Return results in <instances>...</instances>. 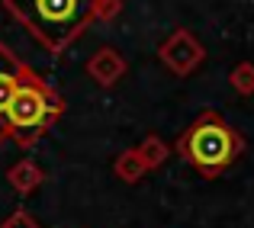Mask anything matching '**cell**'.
Segmentation results:
<instances>
[{
  "label": "cell",
  "instance_id": "1",
  "mask_svg": "<svg viewBox=\"0 0 254 228\" xmlns=\"http://www.w3.org/2000/svg\"><path fill=\"white\" fill-rule=\"evenodd\" d=\"M6 13L52 55H64L97 19H113L119 0H3Z\"/></svg>",
  "mask_w": 254,
  "mask_h": 228
},
{
  "label": "cell",
  "instance_id": "2",
  "mask_svg": "<svg viewBox=\"0 0 254 228\" xmlns=\"http://www.w3.org/2000/svg\"><path fill=\"white\" fill-rule=\"evenodd\" d=\"M174 148H177V154L187 164L196 167L206 180H216L242 158L245 138L225 122L222 113L206 110L177 135Z\"/></svg>",
  "mask_w": 254,
  "mask_h": 228
},
{
  "label": "cell",
  "instance_id": "3",
  "mask_svg": "<svg viewBox=\"0 0 254 228\" xmlns=\"http://www.w3.org/2000/svg\"><path fill=\"white\" fill-rule=\"evenodd\" d=\"M62 113H64L62 93L42 74H36L29 68L16 97H13L10 110H6V138H13L19 148H32L62 119Z\"/></svg>",
  "mask_w": 254,
  "mask_h": 228
},
{
  "label": "cell",
  "instance_id": "4",
  "mask_svg": "<svg viewBox=\"0 0 254 228\" xmlns=\"http://www.w3.org/2000/svg\"><path fill=\"white\" fill-rule=\"evenodd\" d=\"M158 58H161V61L168 64V68H171L177 77H190L193 71L203 64L206 52H203V45L193 39V32L174 29L171 36L161 42V49H158Z\"/></svg>",
  "mask_w": 254,
  "mask_h": 228
},
{
  "label": "cell",
  "instance_id": "5",
  "mask_svg": "<svg viewBox=\"0 0 254 228\" xmlns=\"http://www.w3.org/2000/svg\"><path fill=\"white\" fill-rule=\"evenodd\" d=\"M26 71H29V64L19 61L6 45H0V142L6 138V110H10L13 97H16Z\"/></svg>",
  "mask_w": 254,
  "mask_h": 228
},
{
  "label": "cell",
  "instance_id": "6",
  "mask_svg": "<svg viewBox=\"0 0 254 228\" xmlns=\"http://www.w3.org/2000/svg\"><path fill=\"white\" fill-rule=\"evenodd\" d=\"M87 74H90L93 80H97L100 87H113L119 77L126 74V58L119 55L116 49H100L90 55V61H87Z\"/></svg>",
  "mask_w": 254,
  "mask_h": 228
},
{
  "label": "cell",
  "instance_id": "7",
  "mask_svg": "<svg viewBox=\"0 0 254 228\" xmlns=\"http://www.w3.org/2000/svg\"><path fill=\"white\" fill-rule=\"evenodd\" d=\"M6 180H10V186H13L16 193L29 196V193H36L39 186H42L45 173H42V167H39L36 161H19V164H13V167H10Z\"/></svg>",
  "mask_w": 254,
  "mask_h": 228
},
{
  "label": "cell",
  "instance_id": "8",
  "mask_svg": "<svg viewBox=\"0 0 254 228\" xmlns=\"http://www.w3.org/2000/svg\"><path fill=\"white\" fill-rule=\"evenodd\" d=\"M113 171H116V177L123 180V183H138L151 167L145 164V158L138 154V148H132V151H123L116 161H113Z\"/></svg>",
  "mask_w": 254,
  "mask_h": 228
},
{
  "label": "cell",
  "instance_id": "9",
  "mask_svg": "<svg viewBox=\"0 0 254 228\" xmlns=\"http://www.w3.org/2000/svg\"><path fill=\"white\" fill-rule=\"evenodd\" d=\"M229 84H232V90H238L242 97H251L254 93V64L251 61L235 64L232 74H229Z\"/></svg>",
  "mask_w": 254,
  "mask_h": 228
},
{
  "label": "cell",
  "instance_id": "10",
  "mask_svg": "<svg viewBox=\"0 0 254 228\" xmlns=\"http://www.w3.org/2000/svg\"><path fill=\"white\" fill-rule=\"evenodd\" d=\"M138 154L145 158V164H148V167H161V164H164V158H168V145H164L161 138L148 135L142 145H138Z\"/></svg>",
  "mask_w": 254,
  "mask_h": 228
},
{
  "label": "cell",
  "instance_id": "11",
  "mask_svg": "<svg viewBox=\"0 0 254 228\" xmlns=\"http://www.w3.org/2000/svg\"><path fill=\"white\" fill-rule=\"evenodd\" d=\"M0 228H42V225H39V222H36V219H32L26 209H16V212H13V216L6 219V222L0 225Z\"/></svg>",
  "mask_w": 254,
  "mask_h": 228
}]
</instances>
